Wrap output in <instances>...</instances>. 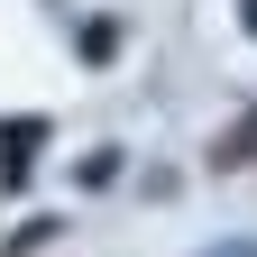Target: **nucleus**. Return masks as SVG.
<instances>
[{"mask_svg":"<svg viewBox=\"0 0 257 257\" xmlns=\"http://www.w3.org/2000/svg\"><path fill=\"white\" fill-rule=\"evenodd\" d=\"M37 128H46V119H10V128H0V156H10V175L37 156Z\"/></svg>","mask_w":257,"mask_h":257,"instance_id":"f257e3e1","label":"nucleus"},{"mask_svg":"<svg viewBox=\"0 0 257 257\" xmlns=\"http://www.w3.org/2000/svg\"><path fill=\"white\" fill-rule=\"evenodd\" d=\"M110 46H119V28H110V19H92V28H83V55H92V64H110Z\"/></svg>","mask_w":257,"mask_h":257,"instance_id":"f03ea898","label":"nucleus"},{"mask_svg":"<svg viewBox=\"0 0 257 257\" xmlns=\"http://www.w3.org/2000/svg\"><path fill=\"white\" fill-rule=\"evenodd\" d=\"M220 166H257V119L239 128V138H220Z\"/></svg>","mask_w":257,"mask_h":257,"instance_id":"7ed1b4c3","label":"nucleus"},{"mask_svg":"<svg viewBox=\"0 0 257 257\" xmlns=\"http://www.w3.org/2000/svg\"><path fill=\"white\" fill-rule=\"evenodd\" d=\"M239 28H248V37H257V0H239Z\"/></svg>","mask_w":257,"mask_h":257,"instance_id":"20e7f679","label":"nucleus"},{"mask_svg":"<svg viewBox=\"0 0 257 257\" xmlns=\"http://www.w3.org/2000/svg\"><path fill=\"white\" fill-rule=\"evenodd\" d=\"M220 257H257V248H220Z\"/></svg>","mask_w":257,"mask_h":257,"instance_id":"39448f33","label":"nucleus"}]
</instances>
